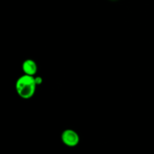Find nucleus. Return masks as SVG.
Wrapping results in <instances>:
<instances>
[{
	"label": "nucleus",
	"mask_w": 154,
	"mask_h": 154,
	"mask_svg": "<svg viewBox=\"0 0 154 154\" xmlns=\"http://www.w3.org/2000/svg\"><path fill=\"white\" fill-rule=\"evenodd\" d=\"M37 86L35 76L23 74L17 80L15 90L20 97L23 99H29L34 96Z\"/></svg>",
	"instance_id": "f257e3e1"
},
{
	"label": "nucleus",
	"mask_w": 154,
	"mask_h": 154,
	"mask_svg": "<svg viewBox=\"0 0 154 154\" xmlns=\"http://www.w3.org/2000/svg\"><path fill=\"white\" fill-rule=\"evenodd\" d=\"M61 139L63 144L69 147H76L80 142L79 135L73 129H68L63 132Z\"/></svg>",
	"instance_id": "f03ea898"
},
{
	"label": "nucleus",
	"mask_w": 154,
	"mask_h": 154,
	"mask_svg": "<svg viewBox=\"0 0 154 154\" xmlns=\"http://www.w3.org/2000/svg\"><path fill=\"white\" fill-rule=\"evenodd\" d=\"M22 70L24 75L35 76L38 71L37 63L31 59L26 60L22 64Z\"/></svg>",
	"instance_id": "7ed1b4c3"
},
{
	"label": "nucleus",
	"mask_w": 154,
	"mask_h": 154,
	"mask_svg": "<svg viewBox=\"0 0 154 154\" xmlns=\"http://www.w3.org/2000/svg\"><path fill=\"white\" fill-rule=\"evenodd\" d=\"M35 81H36V84H37V85H39V84H42V79L40 78V77H35Z\"/></svg>",
	"instance_id": "20e7f679"
}]
</instances>
